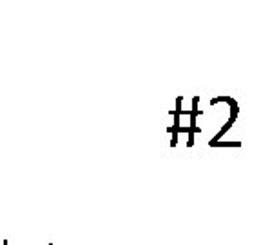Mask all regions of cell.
I'll list each match as a JSON object with an SVG mask.
<instances>
[{
  "mask_svg": "<svg viewBox=\"0 0 261 245\" xmlns=\"http://www.w3.org/2000/svg\"><path fill=\"white\" fill-rule=\"evenodd\" d=\"M4 245H9V241H8V240H6V241H4Z\"/></svg>",
  "mask_w": 261,
  "mask_h": 245,
  "instance_id": "1",
  "label": "cell"
}]
</instances>
